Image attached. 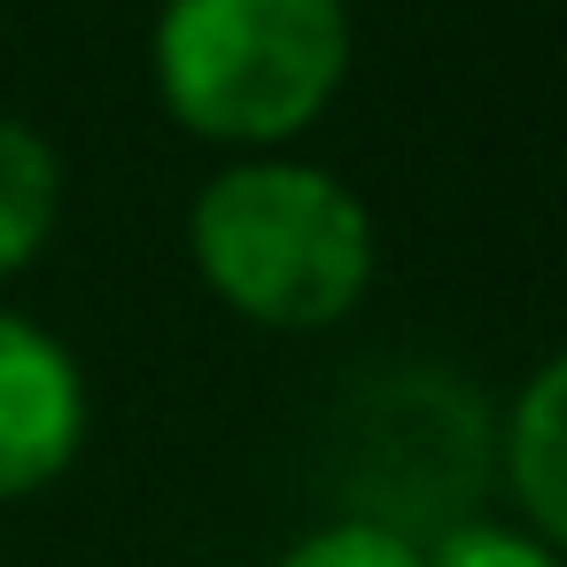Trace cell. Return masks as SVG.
Wrapping results in <instances>:
<instances>
[{
    "instance_id": "1",
    "label": "cell",
    "mask_w": 567,
    "mask_h": 567,
    "mask_svg": "<svg viewBox=\"0 0 567 567\" xmlns=\"http://www.w3.org/2000/svg\"><path fill=\"white\" fill-rule=\"evenodd\" d=\"M350 71L342 0H164L156 79L203 141H288Z\"/></svg>"
},
{
    "instance_id": "2",
    "label": "cell",
    "mask_w": 567,
    "mask_h": 567,
    "mask_svg": "<svg viewBox=\"0 0 567 567\" xmlns=\"http://www.w3.org/2000/svg\"><path fill=\"white\" fill-rule=\"evenodd\" d=\"M203 280L257 327H327L373 280V226L358 195L311 164H241L195 203Z\"/></svg>"
},
{
    "instance_id": "3",
    "label": "cell",
    "mask_w": 567,
    "mask_h": 567,
    "mask_svg": "<svg viewBox=\"0 0 567 567\" xmlns=\"http://www.w3.org/2000/svg\"><path fill=\"white\" fill-rule=\"evenodd\" d=\"M342 482L350 520L389 536H451L489 482V420L466 389L435 373L373 381L342 412Z\"/></svg>"
},
{
    "instance_id": "4",
    "label": "cell",
    "mask_w": 567,
    "mask_h": 567,
    "mask_svg": "<svg viewBox=\"0 0 567 567\" xmlns=\"http://www.w3.org/2000/svg\"><path fill=\"white\" fill-rule=\"evenodd\" d=\"M86 389L79 365L24 319H0V497L55 482L79 451Z\"/></svg>"
},
{
    "instance_id": "5",
    "label": "cell",
    "mask_w": 567,
    "mask_h": 567,
    "mask_svg": "<svg viewBox=\"0 0 567 567\" xmlns=\"http://www.w3.org/2000/svg\"><path fill=\"white\" fill-rule=\"evenodd\" d=\"M505 466H513V489H520L528 520L551 544H567V358H551L520 389V412L505 427Z\"/></svg>"
},
{
    "instance_id": "6",
    "label": "cell",
    "mask_w": 567,
    "mask_h": 567,
    "mask_svg": "<svg viewBox=\"0 0 567 567\" xmlns=\"http://www.w3.org/2000/svg\"><path fill=\"white\" fill-rule=\"evenodd\" d=\"M55 203H63L55 148L32 125L0 117V272H17V265L40 257V241L55 226Z\"/></svg>"
},
{
    "instance_id": "7",
    "label": "cell",
    "mask_w": 567,
    "mask_h": 567,
    "mask_svg": "<svg viewBox=\"0 0 567 567\" xmlns=\"http://www.w3.org/2000/svg\"><path fill=\"white\" fill-rule=\"evenodd\" d=\"M280 567H427L404 536H389V528H365V520H334V528H319V536H303Z\"/></svg>"
},
{
    "instance_id": "8",
    "label": "cell",
    "mask_w": 567,
    "mask_h": 567,
    "mask_svg": "<svg viewBox=\"0 0 567 567\" xmlns=\"http://www.w3.org/2000/svg\"><path fill=\"white\" fill-rule=\"evenodd\" d=\"M427 567H551V551L528 536H505V528H451V536H435Z\"/></svg>"
}]
</instances>
